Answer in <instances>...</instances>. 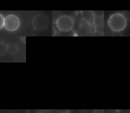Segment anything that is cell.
<instances>
[{"mask_svg": "<svg viewBox=\"0 0 130 113\" xmlns=\"http://www.w3.org/2000/svg\"><path fill=\"white\" fill-rule=\"evenodd\" d=\"M55 23L57 29L61 32H68L74 26L73 19L67 15L60 16L56 19Z\"/></svg>", "mask_w": 130, "mask_h": 113, "instance_id": "2", "label": "cell"}, {"mask_svg": "<svg viewBox=\"0 0 130 113\" xmlns=\"http://www.w3.org/2000/svg\"><path fill=\"white\" fill-rule=\"evenodd\" d=\"M62 113H69V112H62Z\"/></svg>", "mask_w": 130, "mask_h": 113, "instance_id": "9", "label": "cell"}, {"mask_svg": "<svg viewBox=\"0 0 130 113\" xmlns=\"http://www.w3.org/2000/svg\"><path fill=\"white\" fill-rule=\"evenodd\" d=\"M93 113H104L103 109H95L94 110Z\"/></svg>", "mask_w": 130, "mask_h": 113, "instance_id": "8", "label": "cell"}, {"mask_svg": "<svg viewBox=\"0 0 130 113\" xmlns=\"http://www.w3.org/2000/svg\"><path fill=\"white\" fill-rule=\"evenodd\" d=\"M4 22H5V17L2 14H0V28L1 29L4 27Z\"/></svg>", "mask_w": 130, "mask_h": 113, "instance_id": "7", "label": "cell"}, {"mask_svg": "<svg viewBox=\"0 0 130 113\" xmlns=\"http://www.w3.org/2000/svg\"><path fill=\"white\" fill-rule=\"evenodd\" d=\"M82 16L84 20L88 24H92L94 22V15L91 11H82Z\"/></svg>", "mask_w": 130, "mask_h": 113, "instance_id": "5", "label": "cell"}, {"mask_svg": "<svg viewBox=\"0 0 130 113\" xmlns=\"http://www.w3.org/2000/svg\"><path fill=\"white\" fill-rule=\"evenodd\" d=\"M18 50V47L17 44L10 43L7 46V51L10 54H16Z\"/></svg>", "mask_w": 130, "mask_h": 113, "instance_id": "6", "label": "cell"}, {"mask_svg": "<svg viewBox=\"0 0 130 113\" xmlns=\"http://www.w3.org/2000/svg\"><path fill=\"white\" fill-rule=\"evenodd\" d=\"M49 24L48 18L43 14L35 15L32 20V25L34 29L37 31L45 30Z\"/></svg>", "mask_w": 130, "mask_h": 113, "instance_id": "4", "label": "cell"}, {"mask_svg": "<svg viewBox=\"0 0 130 113\" xmlns=\"http://www.w3.org/2000/svg\"><path fill=\"white\" fill-rule=\"evenodd\" d=\"M108 24L111 30L119 32L125 29L127 24V20L122 14L116 13L110 16L108 21Z\"/></svg>", "mask_w": 130, "mask_h": 113, "instance_id": "1", "label": "cell"}, {"mask_svg": "<svg viewBox=\"0 0 130 113\" xmlns=\"http://www.w3.org/2000/svg\"><path fill=\"white\" fill-rule=\"evenodd\" d=\"M39 113H42V112H39Z\"/></svg>", "mask_w": 130, "mask_h": 113, "instance_id": "10", "label": "cell"}, {"mask_svg": "<svg viewBox=\"0 0 130 113\" xmlns=\"http://www.w3.org/2000/svg\"><path fill=\"white\" fill-rule=\"evenodd\" d=\"M20 25L19 18L16 15L10 14L5 17L4 27L9 32H14L18 29Z\"/></svg>", "mask_w": 130, "mask_h": 113, "instance_id": "3", "label": "cell"}]
</instances>
